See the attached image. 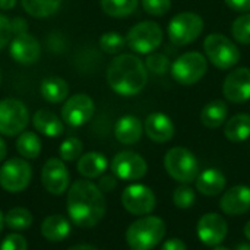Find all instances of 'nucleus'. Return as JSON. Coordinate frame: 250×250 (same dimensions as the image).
Returning a JSON list of instances; mask_svg holds the SVG:
<instances>
[{
	"label": "nucleus",
	"instance_id": "obj_46",
	"mask_svg": "<svg viewBox=\"0 0 250 250\" xmlns=\"http://www.w3.org/2000/svg\"><path fill=\"white\" fill-rule=\"evenodd\" d=\"M67 250H98L97 248L91 246V245H76V246H72L70 249Z\"/></svg>",
	"mask_w": 250,
	"mask_h": 250
},
{
	"label": "nucleus",
	"instance_id": "obj_40",
	"mask_svg": "<svg viewBox=\"0 0 250 250\" xmlns=\"http://www.w3.org/2000/svg\"><path fill=\"white\" fill-rule=\"evenodd\" d=\"M224 1L230 9L236 12H243V13L250 12V0H224Z\"/></svg>",
	"mask_w": 250,
	"mask_h": 250
},
{
	"label": "nucleus",
	"instance_id": "obj_1",
	"mask_svg": "<svg viewBox=\"0 0 250 250\" xmlns=\"http://www.w3.org/2000/svg\"><path fill=\"white\" fill-rule=\"evenodd\" d=\"M105 211V198L97 185L83 179L70 186L67 193V214L75 226L91 229L104 218Z\"/></svg>",
	"mask_w": 250,
	"mask_h": 250
},
{
	"label": "nucleus",
	"instance_id": "obj_29",
	"mask_svg": "<svg viewBox=\"0 0 250 250\" xmlns=\"http://www.w3.org/2000/svg\"><path fill=\"white\" fill-rule=\"evenodd\" d=\"M16 151L25 160H34L41 152V141L34 132H22L16 141Z\"/></svg>",
	"mask_w": 250,
	"mask_h": 250
},
{
	"label": "nucleus",
	"instance_id": "obj_37",
	"mask_svg": "<svg viewBox=\"0 0 250 250\" xmlns=\"http://www.w3.org/2000/svg\"><path fill=\"white\" fill-rule=\"evenodd\" d=\"M142 7L152 16H163L171 9V0H141Z\"/></svg>",
	"mask_w": 250,
	"mask_h": 250
},
{
	"label": "nucleus",
	"instance_id": "obj_15",
	"mask_svg": "<svg viewBox=\"0 0 250 250\" xmlns=\"http://www.w3.org/2000/svg\"><path fill=\"white\" fill-rule=\"evenodd\" d=\"M69 171L62 158H50L45 161L41 171L44 189L51 195H62L69 188Z\"/></svg>",
	"mask_w": 250,
	"mask_h": 250
},
{
	"label": "nucleus",
	"instance_id": "obj_12",
	"mask_svg": "<svg viewBox=\"0 0 250 250\" xmlns=\"http://www.w3.org/2000/svg\"><path fill=\"white\" fill-rule=\"evenodd\" d=\"M95 111L92 98L86 94H75L66 100L62 107V119L72 127H79L88 123Z\"/></svg>",
	"mask_w": 250,
	"mask_h": 250
},
{
	"label": "nucleus",
	"instance_id": "obj_3",
	"mask_svg": "<svg viewBox=\"0 0 250 250\" xmlns=\"http://www.w3.org/2000/svg\"><path fill=\"white\" fill-rule=\"evenodd\" d=\"M166 223L155 215H145L133 221L126 231L130 250H152L166 236Z\"/></svg>",
	"mask_w": 250,
	"mask_h": 250
},
{
	"label": "nucleus",
	"instance_id": "obj_20",
	"mask_svg": "<svg viewBox=\"0 0 250 250\" xmlns=\"http://www.w3.org/2000/svg\"><path fill=\"white\" fill-rule=\"evenodd\" d=\"M144 133V123L132 114L123 116L117 120L114 127L116 139L125 145H133L141 141Z\"/></svg>",
	"mask_w": 250,
	"mask_h": 250
},
{
	"label": "nucleus",
	"instance_id": "obj_36",
	"mask_svg": "<svg viewBox=\"0 0 250 250\" xmlns=\"http://www.w3.org/2000/svg\"><path fill=\"white\" fill-rule=\"evenodd\" d=\"M145 66L149 72L155 73V75H164L168 72L170 66V60L166 54L163 53H151L148 54L146 60H145Z\"/></svg>",
	"mask_w": 250,
	"mask_h": 250
},
{
	"label": "nucleus",
	"instance_id": "obj_19",
	"mask_svg": "<svg viewBox=\"0 0 250 250\" xmlns=\"http://www.w3.org/2000/svg\"><path fill=\"white\" fill-rule=\"evenodd\" d=\"M144 130L146 136L157 144H166L174 136V125L164 113H151L145 119Z\"/></svg>",
	"mask_w": 250,
	"mask_h": 250
},
{
	"label": "nucleus",
	"instance_id": "obj_7",
	"mask_svg": "<svg viewBox=\"0 0 250 250\" xmlns=\"http://www.w3.org/2000/svg\"><path fill=\"white\" fill-rule=\"evenodd\" d=\"M208 70L207 57L199 51H188L179 56L170 67L171 76L182 85H195Z\"/></svg>",
	"mask_w": 250,
	"mask_h": 250
},
{
	"label": "nucleus",
	"instance_id": "obj_6",
	"mask_svg": "<svg viewBox=\"0 0 250 250\" xmlns=\"http://www.w3.org/2000/svg\"><path fill=\"white\" fill-rule=\"evenodd\" d=\"M204 19L195 12H180L171 18L167 32L174 45L183 47L195 41L204 31Z\"/></svg>",
	"mask_w": 250,
	"mask_h": 250
},
{
	"label": "nucleus",
	"instance_id": "obj_49",
	"mask_svg": "<svg viewBox=\"0 0 250 250\" xmlns=\"http://www.w3.org/2000/svg\"><path fill=\"white\" fill-rule=\"evenodd\" d=\"M3 227H4V214L0 211V233H1V230H3Z\"/></svg>",
	"mask_w": 250,
	"mask_h": 250
},
{
	"label": "nucleus",
	"instance_id": "obj_9",
	"mask_svg": "<svg viewBox=\"0 0 250 250\" xmlns=\"http://www.w3.org/2000/svg\"><path fill=\"white\" fill-rule=\"evenodd\" d=\"M28 122L29 113L22 101L15 98H6L0 101V135H21Z\"/></svg>",
	"mask_w": 250,
	"mask_h": 250
},
{
	"label": "nucleus",
	"instance_id": "obj_18",
	"mask_svg": "<svg viewBox=\"0 0 250 250\" xmlns=\"http://www.w3.org/2000/svg\"><path fill=\"white\" fill-rule=\"evenodd\" d=\"M220 208L226 215H242L250 211V188L245 185L230 188L220 199Z\"/></svg>",
	"mask_w": 250,
	"mask_h": 250
},
{
	"label": "nucleus",
	"instance_id": "obj_10",
	"mask_svg": "<svg viewBox=\"0 0 250 250\" xmlns=\"http://www.w3.org/2000/svg\"><path fill=\"white\" fill-rule=\"evenodd\" d=\"M31 177L32 168L26 160L10 158L0 167V186L10 193H18L26 189Z\"/></svg>",
	"mask_w": 250,
	"mask_h": 250
},
{
	"label": "nucleus",
	"instance_id": "obj_47",
	"mask_svg": "<svg viewBox=\"0 0 250 250\" xmlns=\"http://www.w3.org/2000/svg\"><path fill=\"white\" fill-rule=\"evenodd\" d=\"M245 236H246L248 240H250V221H248L246 226H245Z\"/></svg>",
	"mask_w": 250,
	"mask_h": 250
},
{
	"label": "nucleus",
	"instance_id": "obj_17",
	"mask_svg": "<svg viewBox=\"0 0 250 250\" xmlns=\"http://www.w3.org/2000/svg\"><path fill=\"white\" fill-rule=\"evenodd\" d=\"M9 53L12 59L21 64H34L41 56V45L34 35L25 32L12 38Z\"/></svg>",
	"mask_w": 250,
	"mask_h": 250
},
{
	"label": "nucleus",
	"instance_id": "obj_28",
	"mask_svg": "<svg viewBox=\"0 0 250 250\" xmlns=\"http://www.w3.org/2000/svg\"><path fill=\"white\" fill-rule=\"evenodd\" d=\"M21 3L28 15L42 19L54 15L60 7L62 0H21Z\"/></svg>",
	"mask_w": 250,
	"mask_h": 250
},
{
	"label": "nucleus",
	"instance_id": "obj_45",
	"mask_svg": "<svg viewBox=\"0 0 250 250\" xmlns=\"http://www.w3.org/2000/svg\"><path fill=\"white\" fill-rule=\"evenodd\" d=\"M6 154H7V148H6L4 141H3V139H1V136H0V161H3V160H4Z\"/></svg>",
	"mask_w": 250,
	"mask_h": 250
},
{
	"label": "nucleus",
	"instance_id": "obj_2",
	"mask_svg": "<svg viewBox=\"0 0 250 250\" xmlns=\"http://www.w3.org/2000/svg\"><path fill=\"white\" fill-rule=\"evenodd\" d=\"M148 69L135 54H120L111 60L107 69L110 88L123 97L138 95L146 85Z\"/></svg>",
	"mask_w": 250,
	"mask_h": 250
},
{
	"label": "nucleus",
	"instance_id": "obj_22",
	"mask_svg": "<svg viewBox=\"0 0 250 250\" xmlns=\"http://www.w3.org/2000/svg\"><path fill=\"white\" fill-rule=\"evenodd\" d=\"M32 125L37 132L48 138H57L64 132L63 122L53 111L45 110V108L35 111L32 117Z\"/></svg>",
	"mask_w": 250,
	"mask_h": 250
},
{
	"label": "nucleus",
	"instance_id": "obj_24",
	"mask_svg": "<svg viewBox=\"0 0 250 250\" xmlns=\"http://www.w3.org/2000/svg\"><path fill=\"white\" fill-rule=\"evenodd\" d=\"M41 234L48 242H63L70 234V224L63 215H48L41 223Z\"/></svg>",
	"mask_w": 250,
	"mask_h": 250
},
{
	"label": "nucleus",
	"instance_id": "obj_27",
	"mask_svg": "<svg viewBox=\"0 0 250 250\" xmlns=\"http://www.w3.org/2000/svg\"><path fill=\"white\" fill-rule=\"evenodd\" d=\"M224 135L231 142H245L250 138V116L240 113L227 120Z\"/></svg>",
	"mask_w": 250,
	"mask_h": 250
},
{
	"label": "nucleus",
	"instance_id": "obj_13",
	"mask_svg": "<svg viewBox=\"0 0 250 250\" xmlns=\"http://www.w3.org/2000/svg\"><path fill=\"white\" fill-rule=\"evenodd\" d=\"M157 204L154 192L144 185H130L122 193V205L133 215H148Z\"/></svg>",
	"mask_w": 250,
	"mask_h": 250
},
{
	"label": "nucleus",
	"instance_id": "obj_35",
	"mask_svg": "<svg viewBox=\"0 0 250 250\" xmlns=\"http://www.w3.org/2000/svg\"><path fill=\"white\" fill-rule=\"evenodd\" d=\"M195 199H196L195 190L192 188H189L188 185L179 186L173 193V202L180 209H189L190 207H193Z\"/></svg>",
	"mask_w": 250,
	"mask_h": 250
},
{
	"label": "nucleus",
	"instance_id": "obj_26",
	"mask_svg": "<svg viewBox=\"0 0 250 250\" xmlns=\"http://www.w3.org/2000/svg\"><path fill=\"white\" fill-rule=\"evenodd\" d=\"M41 95L45 101L51 104H59L67 100L69 97V85L63 78L50 76L41 82Z\"/></svg>",
	"mask_w": 250,
	"mask_h": 250
},
{
	"label": "nucleus",
	"instance_id": "obj_21",
	"mask_svg": "<svg viewBox=\"0 0 250 250\" xmlns=\"http://www.w3.org/2000/svg\"><path fill=\"white\" fill-rule=\"evenodd\" d=\"M226 176L217 168H207L196 177V189L205 196H217L226 189Z\"/></svg>",
	"mask_w": 250,
	"mask_h": 250
},
{
	"label": "nucleus",
	"instance_id": "obj_50",
	"mask_svg": "<svg viewBox=\"0 0 250 250\" xmlns=\"http://www.w3.org/2000/svg\"><path fill=\"white\" fill-rule=\"evenodd\" d=\"M214 250H230V249H229V248H224V246H220V245H218V246H215V248H214Z\"/></svg>",
	"mask_w": 250,
	"mask_h": 250
},
{
	"label": "nucleus",
	"instance_id": "obj_41",
	"mask_svg": "<svg viewBox=\"0 0 250 250\" xmlns=\"http://www.w3.org/2000/svg\"><path fill=\"white\" fill-rule=\"evenodd\" d=\"M116 186H117V180L113 176H104V177H101V180L98 183V188L101 189L103 193H107V192L114 190Z\"/></svg>",
	"mask_w": 250,
	"mask_h": 250
},
{
	"label": "nucleus",
	"instance_id": "obj_48",
	"mask_svg": "<svg viewBox=\"0 0 250 250\" xmlns=\"http://www.w3.org/2000/svg\"><path fill=\"white\" fill-rule=\"evenodd\" d=\"M236 250H250V245L249 243H240V245H237Z\"/></svg>",
	"mask_w": 250,
	"mask_h": 250
},
{
	"label": "nucleus",
	"instance_id": "obj_39",
	"mask_svg": "<svg viewBox=\"0 0 250 250\" xmlns=\"http://www.w3.org/2000/svg\"><path fill=\"white\" fill-rule=\"evenodd\" d=\"M12 35H13V31H12L10 19L0 15V50L4 48L12 41Z\"/></svg>",
	"mask_w": 250,
	"mask_h": 250
},
{
	"label": "nucleus",
	"instance_id": "obj_34",
	"mask_svg": "<svg viewBox=\"0 0 250 250\" xmlns=\"http://www.w3.org/2000/svg\"><path fill=\"white\" fill-rule=\"evenodd\" d=\"M82 149H83V145L78 138H67L62 142L59 148V154L63 161H75L81 158Z\"/></svg>",
	"mask_w": 250,
	"mask_h": 250
},
{
	"label": "nucleus",
	"instance_id": "obj_4",
	"mask_svg": "<svg viewBox=\"0 0 250 250\" xmlns=\"http://www.w3.org/2000/svg\"><path fill=\"white\" fill-rule=\"evenodd\" d=\"M164 168L170 177L183 185L195 182L199 174V163L195 154L183 146H174L166 154Z\"/></svg>",
	"mask_w": 250,
	"mask_h": 250
},
{
	"label": "nucleus",
	"instance_id": "obj_33",
	"mask_svg": "<svg viewBox=\"0 0 250 250\" xmlns=\"http://www.w3.org/2000/svg\"><path fill=\"white\" fill-rule=\"evenodd\" d=\"M231 34L240 44H250V13H242L231 25Z\"/></svg>",
	"mask_w": 250,
	"mask_h": 250
},
{
	"label": "nucleus",
	"instance_id": "obj_8",
	"mask_svg": "<svg viewBox=\"0 0 250 250\" xmlns=\"http://www.w3.org/2000/svg\"><path fill=\"white\" fill-rule=\"evenodd\" d=\"M163 42V29L152 21H144L132 26L126 35L129 48L139 54L154 53Z\"/></svg>",
	"mask_w": 250,
	"mask_h": 250
},
{
	"label": "nucleus",
	"instance_id": "obj_31",
	"mask_svg": "<svg viewBox=\"0 0 250 250\" xmlns=\"http://www.w3.org/2000/svg\"><path fill=\"white\" fill-rule=\"evenodd\" d=\"M32 214L22 207H16L9 209L4 214V224L13 231H23L28 230L32 224Z\"/></svg>",
	"mask_w": 250,
	"mask_h": 250
},
{
	"label": "nucleus",
	"instance_id": "obj_43",
	"mask_svg": "<svg viewBox=\"0 0 250 250\" xmlns=\"http://www.w3.org/2000/svg\"><path fill=\"white\" fill-rule=\"evenodd\" d=\"M161 250H188L186 248V245H185V242L183 240H180V239H168L164 245H163V248Z\"/></svg>",
	"mask_w": 250,
	"mask_h": 250
},
{
	"label": "nucleus",
	"instance_id": "obj_5",
	"mask_svg": "<svg viewBox=\"0 0 250 250\" xmlns=\"http://www.w3.org/2000/svg\"><path fill=\"white\" fill-rule=\"evenodd\" d=\"M204 50L207 59L218 69H231L240 60V51L237 45L224 34H209L204 41Z\"/></svg>",
	"mask_w": 250,
	"mask_h": 250
},
{
	"label": "nucleus",
	"instance_id": "obj_16",
	"mask_svg": "<svg viewBox=\"0 0 250 250\" xmlns=\"http://www.w3.org/2000/svg\"><path fill=\"white\" fill-rule=\"evenodd\" d=\"M223 94L231 103H246L250 100V69L237 67L231 70L223 83Z\"/></svg>",
	"mask_w": 250,
	"mask_h": 250
},
{
	"label": "nucleus",
	"instance_id": "obj_14",
	"mask_svg": "<svg viewBox=\"0 0 250 250\" xmlns=\"http://www.w3.org/2000/svg\"><path fill=\"white\" fill-rule=\"evenodd\" d=\"M196 233L199 240L211 248H215L224 242L229 233V224L224 217L215 212H208L202 215L196 226Z\"/></svg>",
	"mask_w": 250,
	"mask_h": 250
},
{
	"label": "nucleus",
	"instance_id": "obj_32",
	"mask_svg": "<svg viewBox=\"0 0 250 250\" xmlns=\"http://www.w3.org/2000/svg\"><path fill=\"white\" fill-rule=\"evenodd\" d=\"M126 45V38L114 31L105 32L100 38V48L107 54H119Z\"/></svg>",
	"mask_w": 250,
	"mask_h": 250
},
{
	"label": "nucleus",
	"instance_id": "obj_42",
	"mask_svg": "<svg viewBox=\"0 0 250 250\" xmlns=\"http://www.w3.org/2000/svg\"><path fill=\"white\" fill-rule=\"evenodd\" d=\"M12 23V31H13V35H21V34H25L28 32V22L22 18H15L10 21Z\"/></svg>",
	"mask_w": 250,
	"mask_h": 250
},
{
	"label": "nucleus",
	"instance_id": "obj_30",
	"mask_svg": "<svg viewBox=\"0 0 250 250\" xmlns=\"http://www.w3.org/2000/svg\"><path fill=\"white\" fill-rule=\"evenodd\" d=\"M100 3L105 15L111 18H126L136 10L139 0H100Z\"/></svg>",
	"mask_w": 250,
	"mask_h": 250
},
{
	"label": "nucleus",
	"instance_id": "obj_44",
	"mask_svg": "<svg viewBox=\"0 0 250 250\" xmlns=\"http://www.w3.org/2000/svg\"><path fill=\"white\" fill-rule=\"evenodd\" d=\"M18 0H0V9L1 10H9L13 9Z\"/></svg>",
	"mask_w": 250,
	"mask_h": 250
},
{
	"label": "nucleus",
	"instance_id": "obj_51",
	"mask_svg": "<svg viewBox=\"0 0 250 250\" xmlns=\"http://www.w3.org/2000/svg\"><path fill=\"white\" fill-rule=\"evenodd\" d=\"M0 83H1V72H0Z\"/></svg>",
	"mask_w": 250,
	"mask_h": 250
},
{
	"label": "nucleus",
	"instance_id": "obj_38",
	"mask_svg": "<svg viewBox=\"0 0 250 250\" xmlns=\"http://www.w3.org/2000/svg\"><path fill=\"white\" fill-rule=\"evenodd\" d=\"M0 250H28L26 239L18 233L9 234L0 245Z\"/></svg>",
	"mask_w": 250,
	"mask_h": 250
},
{
	"label": "nucleus",
	"instance_id": "obj_11",
	"mask_svg": "<svg viewBox=\"0 0 250 250\" xmlns=\"http://www.w3.org/2000/svg\"><path fill=\"white\" fill-rule=\"evenodd\" d=\"M110 167L117 179L126 182L141 180L148 171V164L145 158L133 151H122L116 154L111 160Z\"/></svg>",
	"mask_w": 250,
	"mask_h": 250
},
{
	"label": "nucleus",
	"instance_id": "obj_25",
	"mask_svg": "<svg viewBox=\"0 0 250 250\" xmlns=\"http://www.w3.org/2000/svg\"><path fill=\"white\" fill-rule=\"evenodd\" d=\"M227 114H229L227 104L223 100H214L209 101L207 105H204L201 111V122L208 129H217L226 123Z\"/></svg>",
	"mask_w": 250,
	"mask_h": 250
},
{
	"label": "nucleus",
	"instance_id": "obj_23",
	"mask_svg": "<svg viewBox=\"0 0 250 250\" xmlns=\"http://www.w3.org/2000/svg\"><path fill=\"white\" fill-rule=\"evenodd\" d=\"M108 161L100 152H86L78 160V171L85 179H97L105 173Z\"/></svg>",
	"mask_w": 250,
	"mask_h": 250
}]
</instances>
